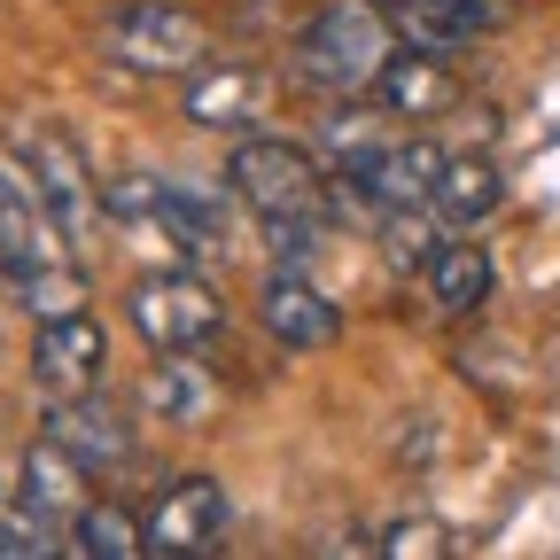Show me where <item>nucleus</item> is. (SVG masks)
I'll return each mask as SVG.
<instances>
[{
  "instance_id": "obj_21",
  "label": "nucleus",
  "mask_w": 560,
  "mask_h": 560,
  "mask_svg": "<svg viewBox=\"0 0 560 560\" xmlns=\"http://www.w3.org/2000/svg\"><path fill=\"white\" fill-rule=\"evenodd\" d=\"M47 552H70V545H55V514L24 506L0 522V560H47Z\"/></svg>"
},
{
  "instance_id": "obj_4",
  "label": "nucleus",
  "mask_w": 560,
  "mask_h": 560,
  "mask_svg": "<svg viewBox=\"0 0 560 560\" xmlns=\"http://www.w3.org/2000/svg\"><path fill=\"white\" fill-rule=\"evenodd\" d=\"M102 55L164 79V70H195L210 55V32H202L195 9H179V0H125V9L102 16Z\"/></svg>"
},
{
  "instance_id": "obj_8",
  "label": "nucleus",
  "mask_w": 560,
  "mask_h": 560,
  "mask_svg": "<svg viewBox=\"0 0 560 560\" xmlns=\"http://www.w3.org/2000/svg\"><path fill=\"white\" fill-rule=\"evenodd\" d=\"M102 374H109V335L86 312L39 319V335H32V382L47 397H94Z\"/></svg>"
},
{
  "instance_id": "obj_6",
  "label": "nucleus",
  "mask_w": 560,
  "mask_h": 560,
  "mask_svg": "<svg viewBox=\"0 0 560 560\" xmlns=\"http://www.w3.org/2000/svg\"><path fill=\"white\" fill-rule=\"evenodd\" d=\"M16 149H24V164H32V187H39V202L55 210V226L70 234V249H86L94 242V219H102V195H94V172H86V156L70 149V132L62 125H16Z\"/></svg>"
},
{
  "instance_id": "obj_12",
  "label": "nucleus",
  "mask_w": 560,
  "mask_h": 560,
  "mask_svg": "<svg viewBox=\"0 0 560 560\" xmlns=\"http://www.w3.org/2000/svg\"><path fill=\"white\" fill-rule=\"evenodd\" d=\"M499 16H506V0H405L397 32L412 47H429V55H459V47H475V32H490Z\"/></svg>"
},
{
  "instance_id": "obj_22",
  "label": "nucleus",
  "mask_w": 560,
  "mask_h": 560,
  "mask_svg": "<svg viewBox=\"0 0 560 560\" xmlns=\"http://www.w3.org/2000/svg\"><path fill=\"white\" fill-rule=\"evenodd\" d=\"M382 552H389V560H412V552L429 560V552H444V522H397V529L382 537Z\"/></svg>"
},
{
  "instance_id": "obj_1",
  "label": "nucleus",
  "mask_w": 560,
  "mask_h": 560,
  "mask_svg": "<svg viewBox=\"0 0 560 560\" xmlns=\"http://www.w3.org/2000/svg\"><path fill=\"white\" fill-rule=\"evenodd\" d=\"M0 289H9L32 319H62L86 312V280H79V249L55 226V210L39 202V187L24 172L0 164Z\"/></svg>"
},
{
  "instance_id": "obj_15",
  "label": "nucleus",
  "mask_w": 560,
  "mask_h": 560,
  "mask_svg": "<svg viewBox=\"0 0 560 560\" xmlns=\"http://www.w3.org/2000/svg\"><path fill=\"white\" fill-rule=\"evenodd\" d=\"M429 202H436V219H452V226L490 219V210H499V164H490V156H444Z\"/></svg>"
},
{
  "instance_id": "obj_18",
  "label": "nucleus",
  "mask_w": 560,
  "mask_h": 560,
  "mask_svg": "<svg viewBox=\"0 0 560 560\" xmlns=\"http://www.w3.org/2000/svg\"><path fill=\"white\" fill-rule=\"evenodd\" d=\"M70 552L132 560V552H149V522H132L125 506H79V514H70Z\"/></svg>"
},
{
  "instance_id": "obj_5",
  "label": "nucleus",
  "mask_w": 560,
  "mask_h": 560,
  "mask_svg": "<svg viewBox=\"0 0 560 560\" xmlns=\"http://www.w3.org/2000/svg\"><path fill=\"white\" fill-rule=\"evenodd\" d=\"M335 149H342V172H350V187H359L374 210H412V202H429L436 195V172H444V156L429 149V140H374L366 125H350V117H335Z\"/></svg>"
},
{
  "instance_id": "obj_20",
  "label": "nucleus",
  "mask_w": 560,
  "mask_h": 560,
  "mask_svg": "<svg viewBox=\"0 0 560 560\" xmlns=\"http://www.w3.org/2000/svg\"><path fill=\"white\" fill-rule=\"evenodd\" d=\"M382 249H389V265H397V272H412V265L429 272V257H436L444 242H436V219L412 202V210H382Z\"/></svg>"
},
{
  "instance_id": "obj_14",
  "label": "nucleus",
  "mask_w": 560,
  "mask_h": 560,
  "mask_svg": "<svg viewBox=\"0 0 560 560\" xmlns=\"http://www.w3.org/2000/svg\"><path fill=\"white\" fill-rule=\"evenodd\" d=\"M490 289H499V265H490V249H475V242H444V249L429 257V296H436V312L467 319V312L490 304Z\"/></svg>"
},
{
  "instance_id": "obj_17",
  "label": "nucleus",
  "mask_w": 560,
  "mask_h": 560,
  "mask_svg": "<svg viewBox=\"0 0 560 560\" xmlns=\"http://www.w3.org/2000/svg\"><path fill=\"white\" fill-rule=\"evenodd\" d=\"M149 405L164 412V420H210V405H219V389H210V374L195 366V350H164V366L149 374Z\"/></svg>"
},
{
  "instance_id": "obj_16",
  "label": "nucleus",
  "mask_w": 560,
  "mask_h": 560,
  "mask_svg": "<svg viewBox=\"0 0 560 560\" xmlns=\"http://www.w3.org/2000/svg\"><path fill=\"white\" fill-rule=\"evenodd\" d=\"M257 102H265L257 70H210V79L187 86V117L210 125V132H242V125L257 117Z\"/></svg>"
},
{
  "instance_id": "obj_9",
  "label": "nucleus",
  "mask_w": 560,
  "mask_h": 560,
  "mask_svg": "<svg viewBox=\"0 0 560 560\" xmlns=\"http://www.w3.org/2000/svg\"><path fill=\"white\" fill-rule=\"evenodd\" d=\"M234 522V499H226V482H210V475H187L179 490H164L156 514H149V552L156 560H195L226 537Z\"/></svg>"
},
{
  "instance_id": "obj_2",
  "label": "nucleus",
  "mask_w": 560,
  "mask_h": 560,
  "mask_svg": "<svg viewBox=\"0 0 560 560\" xmlns=\"http://www.w3.org/2000/svg\"><path fill=\"white\" fill-rule=\"evenodd\" d=\"M389 62V16L382 0H327L296 39V70L327 94H366Z\"/></svg>"
},
{
  "instance_id": "obj_7",
  "label": "nucleus",
  "mask_w": 560,
  "mask_h": 560,
  "mask_svg": "<svg viewBox=\"0 0 560 560\" xmlns=\"http://www.w3.org/2000/svg\"><path fill=\"white\" fill-rule=\"evenodd\" d=\"M132 327L149 335V350H210L226 335V304L202 289L195 272H156V280H140V289L125 296Z\"/></svg>"
},
{
  "instance_id": "obj_11",
  "label": "nucleus",
  "mask_w": 560,
  "mask_h": 560,
  "mask_svg": "<svg viewBox=\"0 0 560 560\" xmlns=\"http://www.w3.org/2000/svg\"><path fill=\"white\" fill-rule=\"evenodd\" d=\"M47 436L79 467H125L132 459V429L94 397H47Z\"/></svg>"
},
{
  "instance_id": "obj_10",
  "label": "nucleus",
  "mask_w": 560,
  "mask_h": 560,
  "mask_svg": "<svg viewBox=\"0 0 560 560\" xmlns=\"http://www.w3.org/2000/svg\"><path fill=\"white\" fill-rule=\"evenodd\" d=\"M257 319H265V335H272L280 350H327V342L342 335V312H335V304L312 289V280H304L296 265H280V272L265 280Z\"/></svg>"
},
{
  "instance_id": "obj_13",
  "label": "nucleus",
  "mask_w": 560,
  "mask_h": 560,
  "mask_svg": "<svg viewBox=\"0 0 560 560\" xmlns=\"http://www.w3.org/2000/svg\"><path fill=\"white\" fill-rule=\"evenodd\" d=\"M374 94H382V109H389V117H436V109H444L459 86H452L444 55H429V47H405V55H389V62H382Z\"/></svg>"
},
{
  "instance_id": "obj_3",
  "label": "nucleus",
  "mask_w": 560,
  "mask_h": 560,
  "mask_svg": "<svg viewBox=\"0 0 560 560\" xmlns=\"http://www.w3.org/2000/svg\"><path fill=\"white\" fill-rule=\"evenodd\" d=\"M226 187L257 210L265 226L296 219V226H327V179L296 140H242L226 156Z\"/></svg>"
},
{
  "instance_id": "obj_19",
  "label": "nucleus",
  "mask_w": 560,
  "mask_h": 560,
  "mask_svg": "<svg viewBox=\"0 0 560 560\" xmlns=\"http://www.w3.org/2000/svg\"><path fill=\"white\" fill-rule=\"evenodd\" d=\"M70 482H79V459H70L55 436L32 444V459H24V506H39V514H70V506H79V490H70Z\"/></svg>"
}]
</instances>
